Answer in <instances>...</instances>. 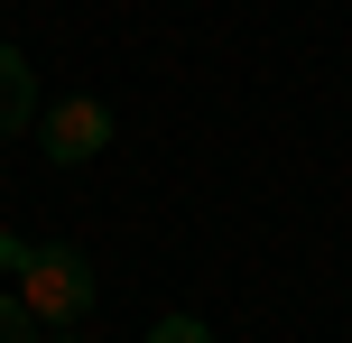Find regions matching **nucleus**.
Wrapping results in <instances>:
<instances>
[{"instance_id":"f257e3e1","label":"nucleus","mask_w":352,"mask_h":343,"mask_svg":"<svg viewBox=\"0 0 352 343\" xmlns=\"http://www.w3.org/2000/svg\"><path fill=\"white\" fill-rule=\"evenodd\" d=\"M19 297H28L37 325H74V316L93 307V260L74 251V241H28V260H19Z\"/></svg>"},{"instance_id":"f03ea898","label":"nucleus","mask_w":352,"mask_h":343,"mask_svg":"<svg viewBox=\"0 0 352 343\" xmlns=\"http://www.w3.org/2000/svg\"><path fill=\"white\" fill-rule=\"evenodd\" d=\"M37 148H47L56 167H84L111 148V102H93V93H65L56 111H37Z\"/></svg>"},{"instance_id":"7ed1b4c3","label":"nucleus","mask_w":352,"mask_h":343,"mask_svg":"<svg viewBox=\"0 0 352 343\" xmlns=\"http://www.w3.org/2000/svg\"><path fill=\"white\" fill-rule=\"evenodd\" d=\"M28 121H37V74H28V56H19V47H0V140L28 130Z\"/></svg>"},{"instance_id":"20e7f679","label":"nucleus","mask_w":352,"mask_h":343,"mask_svg":"<svg viewBox=\"0 0 352 343\" xmlns=\"http://www.w3.org/2000/svg\"><path fill=\"white\" fill-rule=\"evenodd\" d=\"M0 343H37V316H28V297H0Z\"/></svg>"},{"instance_id":"39448f33","label":"nucleus","mask_w":352,"mask_h":343,"mask_svg":"<svg viewBox=\"0 0 352 343\" xmlns=\"http://www.w3.org/2000/svg\"><path fill=\"white\" fill-rule=\"evenodd\" d=\"M148 343H213V334H204V316H158Z\"/></svg>"},{"instance_id":"423d86ee","label":"nucleus","mask_w":352,"mask_h":343,"mask_svg":"<svg viewBox=\"0 0 352 343\" xmlns=\"http://www.w3.org/2000/svg\"><path fill=\"white\" fill-rule=\"evenodd\" d=\"M56 343H84V334H56Z\"/></svg>"}]
</instances>
